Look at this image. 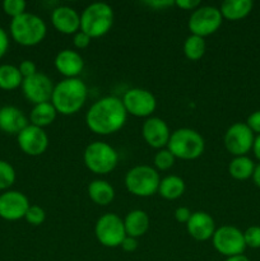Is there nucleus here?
Listing matches in <instances>:
<instances>
[{
    "instance_id": "f257e3e1",
    "label": "nucleus",
    "mask_w": 260,
    "mask_h": 261,
    "mask_svg": "<svg viewBox=\"0 0 260 261\" xmlns=\"http://www.w3.org/2000/svg\"><path fill=\"white\" fill-rule=\"evenodd\" d=\"M127 112L121 98L106 96L97 99L86 114V124L97 135H111L124 127Z\"/></svg>"
},
{
    "instance_id": "f03ea898",
    "label": "nucleus",
    "mask_w": 260,
    "mask_h": 261,
    "mask_svg": "<svg viewBox=\"0 0 260 261\" xmlns=\"http://www.w3.org/2000/svg\"><path fill=\"white\" fill-rule=\"evenodd\" d=\"M88 97V88L79 78H64L55 84L51 103L58 114L69 116L74 115L84 106Z\"/></svg>"
},
{
    "instance_id": "7ed1b4c3",
    "label": "nucleus",
    "mask_w": 260,
    "mask_h": 261,
    "mask_svg": "<svg viewBox=\"0 0 260 261\" xmlns=\"http://www.w3.org/2000/svg\"><path fill=\"white\" fill-rule=\"evenodd\" d=\"M9 31L12 38L18 45L32 47L42 42L46 37L47 25L37 14L25 12L24 14L12 19Z\"/></svg>"
},
{
    "instance_id": "20e7f679",
    "label": "nucleus",
    "mask_w": 260,
    "mask_h": 261,
    "mask_svg": "<svg viewBox=\"0 0 260 261\" xmlns=\"http://www.w3.org/2000/svg\"><path fill=\"white\" fill-rule=\"evenodd\" d=\"M166 148L175 155L176 160L194 161L204 153L205 140L196 130L191 127H180L171 133Z\"/></svg>"
},
{
    "instance_id": "39448f33",
    "label": "nucleus",
    "mask_w": 260,
    "mask_h": 261,
    "mask_svg": "<svg viewBox=\"0 0 260 261\" xmlns=\"http://www.w3.org/2000/svg\"><path fill=\"white\" fill-rule=\"evenodd\" d=\"M114 10L106 3H92L81 14V31L91 38L103 37L114 24Z\"/></svg>"
},
{
    "instance_id": "423d86ee",
    "label": "nucleus",
    "mask_w": 260,
    "mask_h": 261,
    "mask_svg": "<svg viewBox=\"0 0 260 261\" xmlns=\"http://www.w3.org/2000/svg\"><path fill=\"white\" fill-rule=\"evenodd\" d=\"M83 161L86 167L94 175H109L119 163V153L109 143L96 140L86 147Z\"/></svg>"
},
{
    "instance_id": "0eeeda50",
    "label": "nucleus",
    "mask_w": 260,
    "mask_h": 261,
    "mask_svg": "<svg viewBox=\"0 0 260 261\" xmlns=\"http://www.w3.org/2000/svg\"><path fill=\"white\" fill-rule=\"evenodd\" d=\"M161 176L154 167L148 165H138L130 168L124 178L126 190L138 198H148L157 194Z\"/></svg>"
},
{
    "instance_id": "6e6552de",
    "label": "nucleus",
    "mask_w": 260,
    "mask_h": 261,
    "mask_svg": "<svg viewBox=\"0 0 260 261\" xmlns=\"http://www.w3.org/2000/svg\"><path fill=\"white\" fill-rule=\"evenodd\" d=\"M223 17L219 8L213 5H200L194 12H191L188 20V27L190 35L199 37H208L221 28Z\"/></svg>"
},
{
    "instance_id": "1a4fd4ad",
    "label": "nucleus",
    "mask_w": 260,
    "mask_h": 261,
    "mask_svg": "<svg viewBox=\"0 0 260 261\" xmlns=\"http://www.w3.org/2000/svg\"><path fill=\"white\" fill-rule=\"evenodd\" d=\"M94 236L97 241L105 247L115 249L121 246L126 237L124 219L115 213H106L99 217L94 226Z\"/></svg>"
},
{
    "instance_id": "9d476101",
    "label": "nucleus",
    "mask_w": 260,
    "mask_h": 261,
    "mask_svg": "<svg viewBox=\"0 0 260 261\" xmlns=\"http://www.w3.org/2000/svg\"><path fill=\"white\" fill-rule=\"evenodd\" d=\"M212 244L218 254L226 257L242 255L246 250L244 232L237 227L229 226V224L216 229L213 237H212Z\"/></svg>"
},
{
    "instance_id": "9b49d317",
    "label": "nucleus",
    "mask_w": 260,
    "mask_h": 261,
    "mask_svg": "<svg viewBox=\"0 0 260 261\" xmlns=\"http://www.w3.org/2000/svg\"><path fill=\"white\" fill-rule=\"evenodd\" d=\"M127 115L148 119L157 109V99L154 94L144 88H130L121 98Z\"/></svg>"
},
{
    "instance_id": "f8f14e48",
    "label": "nucleus",
    "mask_w": 260,
    "mask_h": 261,
    "mask_svg": "<svg viewBox=\"0 0 260 261\" xmlns=\"http://www.w3.org/2000/svg\"><path fill=\"white\" fill-rule=\"evenodd\" d=\"M255 134L250 130L246 122H235L224 133V148L233 157L247 155L252 149Z\"/></svg>"
},
{
    "instance_id": "ddd939ff",
    "label": "nucleus",
    "mask_w": 260,
    "mask_h": 261,
    "mask_svg": "<svg viewBox=\"0 0 260 261\" xmlns=\"http://www.w3.org/2000/svg\"><path fill=\"white\" fill-rule=\"evenodd\" d=\"M54 87L55 84L53 83L51 78L38 71L35 75L23 79L20 88H22V93L25 99L35 106V105L51 101Z\"/></svg>"
},
{
    "instance_id": "4468645a",
    "label": "nucleus",
    "mask_w": 260,
    "mask_h": 261,
    "mask_svg": "<svg viewBox=\"0 0 260 261\" xmlns=\"http://www.w3.org/2000/svg\"><path fill=\"white\" fill-rule=\"evenodd\" d=\"M18 147L24 154L38 157L43 154L48 148V135L42 127L28 124L17 135Z\"/></svg>"
},
{
    "instance_id": "2eb2a0df",
    "label": "nucleus",
    "mask_w": 260,
    "mask_h": 261,
    "mask_svg": "<svg viewBox=\"0 0 260 261\" xmlns=\"http://www.w3.org/2000/svg\"><path fill=\"white\" fill-rule=\"evenodd\" d=\"M30 200L23 193L17 190H7L0 194V218L14 222L25 217Z\"/></svg>"
},
{
    "instance_id": "dca6fc26",
    "label": "nucleus",
    "mask_w": 260,
    "mask_h": 261,
    "mask_svg": "<svg viewBox=\"0 0 260 261\" xmlns=\"http://www.w3.org/2000/svg\"><path fill=\"white\" fill-rule=\"evenodd\" d=\"M142 135L144 142L149 147L158 150L167 147L171 137V130L165 120L157 116H150L143 122Z\"/></svg>"
},
{
    "instance_id": "f3484780",
    "label": "nucleus",
    "mask_w": 260,
    "mask_h": 261,
    "mask_svg": "<svg viewBox=\"0 0 260 261\" xmlns=\"http://www.w3.org/2000/svg\"><path fill=\"white\" fill-rule=\"evenodd\" d=\"M51 23L63 35H75L81 31V14L68 5L56 7L51 13Z\"/></svg>"
},
{
    "instance_id": "a211bd4d",
    "label": "nucleus",
    "mask_w": 260,
    "mask_h": 261,
    "mask_svg": "<svg viewBox=\"0 0 260 261\" xmlns=\"http://www.w3.org/2000/svg\"><path fill=\"white\" fill-rule=\"evenodd\" d=\"M216 222L206 212H194L186 223V231L196 241H208L216 232Z\"/></svg>"
},
{
    "instance_id": "6ab92c4d",
    "label": "nucleus",
    "mask_w": 260,
    "mask_h": 261,
    "mask_svg": "<svg viewBox=\"0 0 260 261\" xmlns=\"http://www.w3.org/2000/svg\"><path fill=\"white\" fill-rule=\"evenodd\" d=\"M54 65L65 78H78L84 69V60L78 51L64 48L55 56Z\"/></svg>"
},
{
    "instance_id": "aec40b11",
    "label": "nucleus",
    "mask_w": 260,
    "mask_h": 261,
    "mask_svg": "<svg viewBox=\"0 0 260 261\" xmlns=\"http://www.w3.org/2000/svg\"><path fill=\"white\" fill-rule=\"evenodd\" d=\"M28 124L27 116L20 109L15 106L0 107V130L3 133L18 135Z\"/></svg>"
},
{
    "instance_id": "412c9836",
    "label": "nucleus",
    "mask_w": 260,
    "mask_h": 261,
    "mask_svg": "<svg viewBox=\"0 0 260 261\" xmlns=\"http://www.w3.org/2000/svg\"><path fill=\"white\" fill-rule=\"evenodd\" d=\"M124 226L126 236L139 239V237L144 236L149 229V216H148L147 212L142 211V209L130 211L124 218Z\"/></svg>"
},
{
    "instance_id": "4be33fe9",
    "label": "nucleus",
    "mask_w": 260,
    "mask_h": 261,
    "mask_svg": "<svg viewBox=\"0 0 260 261\" xmlns=\"http://www.w3.org/2000/svg\"><path fill=\"white\" fill-rule=\"evenodd\" d=\"M254 3L251 0H224L219 7L223 19L236 22L246 18L251 13Z\"/></svg>"
},
{
    "instance_id": "5701e85b",
    "label": "nucleus",
    "mask_w": 260,
    "mask_h": 261,
    "mask_svg": "<svg viewBox=\"0 0 260 261\" xmlns=\"http://www.w3.org/2000/svg\"><path fill=\"white\" fill-rule=\"evenodd\" d=\"M88 196L94 204L106 206L112 203L115 199V189L109 181L97 178L88 185Z\"/></svg>"
},
{
    "instance_id": "b1692460",
    "label": "nucleus",
    "mask_w": 260,
    "mask_h": 261,
    "mask_svg": "<svg viewBox=\"0 0 260 261\" xmlns=\"http://www.w3.org/2000/svg\"><path fill=\"white\" fill-rule=\"evenodd\" d=\"M185 181L176 175H168L161 178L157 193L166 200H176L185 193Z\"/></svg>"
},
{
    "instance_id": "393cba45",
    "label": "nucleus",
    "mask_w": 260,
    "mask_h": 261,
    "mask_svg": "<svg viewBox=\"0 0 260 261\" xmlns=\"http://www.w3.org/2000/svg\"><path fill=\"white\" fill-rule=\"evenodd\" d=\"M56 116H58V111L51 102L35 105L30 112V124L45 129L46 126H50L55 121Z\"/></svg>"
},
{
    "instance_id": "a878e982",
    "label": "nucleus",
    "mask_w": 260,
    "mask_h": 261,
    "mask_svg": "<svg viewBox=\"0 0 260 261\" xmlns=\"http://www.w3.org/2000/svg\"><path fill=\"white\" fill-rule=\"evenodd\" d=\"M255 163L247 155L233 157L228 165V173L232 178L237 181H245L252 177L255 171Z\"/></svg>"
},
{
    "instance_id": "bb28decb",
    "label": "nucleus",
    "mask_w": 260,
    "mask_h": 261,
    "mask_svg": "<svg viewBox=\"0 0 260 261\" xmlns=\"http://www.w3.org/2000/svg\"><path fill=\"white\" fill-rule=\"evenodd\" d=\"M23 76L20 75L18 66L12 64L0 65V89L3 91H14L22 86Z\"/></svg>"
},
{
    "instance_id": "cd10ccee",
    "label": "nucleus",
    "mask_w": 260,
    "mask_h": 261,
    "mask_svg": "<svg viewBox=\"0 0 260 261\" xmlns=\"http://www.w3.org/2000/svg\"><path fill=\"white\" fill-rule=\"evenodd\" d=\"M206 51V43L203 37L190 35L184 42V54L190 61H198Z\"/></svg>"
},
{
    "instance_id": "c85d7f7f",
    "label": "nucleus",
    "mask_w": 260,
    "mask_h": 261,
    "mask_svg": "<svg viewBox=\"0 0 260 261\" xmlns=\"http://www.w3.org/2000/svg\"><path fill=\"white\" fill-rule=\"evenodd\" d=\"M17 173L9 162L0 160V191H7L14 185Z\"/></svg>"
},
{
    "instance_id": "c756f323",
    "label": "nucleus",
    "mask_w": 260,
    "mask_h": 261,
    "mask_svg": "<svg viewBox=\"0 0 260 261\" xmlns=\"http://www.w3.org/2000/svg\"><path fill=\"white\" fill-rule=\"evenodd\" d=\"M176 162V158L167 148L163 149H158L157 153L153 158V163H154V168L157 171H168L170 168L173 167Z\"/></svg>"
},
{
    "instance_id": "7c9ffc66",
    "label": "nucleus",
    "mask_w": 260,
    "mask_h": 261,
    "mask_svg": "<svg viewBox=\"0 0 260 261\" xmlns=\"http://www.w3.org/2000/svg\"><path fill=\"white\" fill-rule=\"evenodd\" d=\"M2 7L5 14L14 19L19 15L24 14L25 9H27V3L24 0H4Z\"/></svg>"
},
{
    "instance_id": "2f4dec72",
    "label": "nucleus",
    "mask_w": 260,
    "mask_h": 261,
    "mask_svg": "<svg viewBox=\"0 0 260 261\" xmlns=\"http://www.w3.org/2000/svg\"><path fill=\"white\" fill-rule=\"evenodd\" d=\"M24 219L31 226H41L46 221V212L38 205H30Z\"/></svg>"
},
{
    "instance_id": "473e14b6",
    "label": "nucleus",
    "mask_w": 260,
    "mask_h": 261,
    "mask_svg": "<svg viewBox=\"0 0 260 261\" xmlns=\"http://www.w3.org/2000/svg\"><path fill=\"white\" fill-rule=\"evenodd\" d=\"M244 240L246 247L260 249V226H251L244 232Z\"/></svg>"
},
{
    "instance_id": "72a5a7b5",
    "label": "nucleus",
    "mask_w": 260,
    "mask_h": 261,
    "mask_svg": "<svg viewBox=\"0 0 260 261\" xmlns=\"http://www.w3.org/2000/svg\"><path fill=\"white\" fill-rule=\"evenodd\" d=\"M18 69H19L20 75L23 76V79L30 78V76L37 74V65H36L35 61L32 60H23L20 61V64L18 65Z\"/></svg>"
},
{
    "instance_id": "f704fd0d",
    "label": "nucleus",
    "mask_w": 260,
    "mask_h": 261,
    "mask_svg": "<svg viewBox=\"0 0 260 261\" xmlns=\"http://www.w3.org/2000/svg\"><path fill=\"white\" fill-rule=\"evenodd\" d=\"M91 41L92 38L89 37L88 35H86L84 32L82 31H78L75 35L73 36V43L75 46V48L78 50H83V48H87L89 45H91Z\"/></svg>"
},
{
    "instance_id": "c9c22d12",
    "label": "nucleus",
    "mask_w": 260,
    "mask_h": 261,
    "mask_svg": "<svg viewBox=\"0 0 260 261\" xmlns=\"http://www.w3.org/2000/svg\"><path fill=\"white\" fill-rule=\"evenodd\" d=\"M246 125L254 134L260 135V110L251 112L246 120Z\"/></svg>"
},
{
    "instance_id": "e433bc0d",
    "label": "nucleus",
    "mask_w": 260,
    "mask_h": 261,
    "mask_svg": "<svg viewBox=\"0 0 260 261\" xmlns=\"http://www.w3.org/2000/svg\"><path fill=\"white\" fill-rule=\"evenodd\" d=\"M144 4L154 10H165L167 8L173 7L175 2L173 0H147L144 2Z\"/></svg>"
},
{
    "instance_id": "4c0bfd02",
    "label": "nucleus",
    "mask_w": 260,
    "mask_h": 261,
    "mask_svg": "<svg viewBox=\"0 0 260 261\" xmlns=\"http://www.w3.org/2000/svg\"><path fill=\"white\" fill-rule=\"evenodd\" d=\"M193 212L188 208V206H178L175 211V218L178 223H188L190 219Z\"/></svg>"
},
{
    "instance_id": "58836bf2",
    "label": "nucleus",
    "mask_w": 260,
    "mask_h": 261,
    "mask_svg": "<svg viewBox=\"0 0 260 261\" xmlns=\"http://www.w3.org/2000/svg\"><path fill=\"white\" fill-rule=\"evenodd\" d=\"M200 5L201 4L199 0H176L175 2V7L180 8L183 10H190V12H194Z\"/></svg>"
},
{
    "instance_id": "ea45409f",
    "label": "nucleus",
    "mask_w": 260,
    "mask_h": 261,
    "mask_svg": "<svg viewBox=\"0 0 260 261\" xmlns=\"http://www.w3.org/2000/svg\"><path fill=\"white\" fill-rule=\"evenodd\" d=\"M121 247L125 252H134L138 249V239L126 236L121 242Z\"/></svg>"
},
{
    "instance_id": "a19ab883",
    "label": "nucleus",
    "mask_w": 260,
    "mask_h": 261,
    "mask_svg": "<svg viewBox=\"0 0 260 261\" xmlns=\"http://www.w3.org/2000/svg\"><path fill=\"white\" fill-rule=\"evenodd\" d=\"M8 48H9V37L4 28L0 27V59L7 54Z\"/></svg>"
},
{
    "instance_id": "79ce46f5",
    "label": "nucleus",
    "mask_w": 260,
    "mask_h": 261,
    "mask_svg": "<svg viewBox=\"0 0 260 261\" xmlns=\"http://www.w3.org/2000/svg\"><path fill=\"white\" fill-rule=\"evenodd\" d=\"M252 153H254L255 158L260 162V135H255L254 144H252Z\"/></svg>"
},
{
    "instance_id": "37998d69",
    "label": "nucleus",
    "mask_w": 260,
    "mask_h": 261,
    "mask_svg": "<svg viewBox=\"0 0 260 261\" xmlns=\"http://www.w3.org/2000/svg\"><path fill=\"white\" fill-rule=\"evenodd\" d=\"M252 181H254L255 185L260 189V163L259 165L255 166V171H254V175H252Z\"/></svg>"
},
{
    "instance_id": "c03bdc74",
    "label": "nucleus",
    "mask_w": 260,
    "mask_h": 261,
    "mask_svg": "<svg viewBox=\"0 0 260 261\" xmlns=\"http://www.w3.org/2000/svg\"><path fill=\"white\" fill-rule=\"evenodd\" d=\"M224 261H250V259L247 256H245L244 254L242 255H236V256H231V257H226Z\"/></svg>"
}]
</instances>
